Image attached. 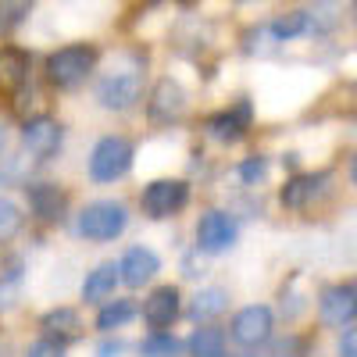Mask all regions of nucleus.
<instances>
[{"mask_svg":"<svg viewBox=\"0 0 357 357\" xmlns=\"http://www.w3.org/2000/svg\"><path fill=\"white\" fill-rule=\"evenodd\" d=\"M143 93V61L118 57V61L97 79V100L104 111H129Z\"/></svg>","mask_w":357,"mask_h":357,"instance_id":"1","label":"nucleus"},{"mask_svg":"<svg viewBox=\"0 0 357 357\" xmlns=\"http://www.w3.org/2000/svg\"><path fill=\"white\" fill-rule=\"evenodd\" d=\"M126 225H129V211H126V204H118V200H93V204H86L75 218V232L89 243H107L114 236H122Z\"/></svg>","mask_w":357,"mask_h":357,"instance_id":"2","label":"nucleus"},{"mask_svg":"<svg viewBox=\"0 0 357 357\" xmlns=\"http://www.w3.org/2000/svg\"><path fill=\"white\" fill-rule=\"evenodd\" d=\"M97 65V50L93 47H61L57 54L47 57V79L57 86V89H75L89 79V72H93Z\"/></svg>","mask_w":357,"mask_h":357,"instance_id":"3","label":"nucleus"},{"mask_svg":"<svg viewBox=\"0 0 357 357\" xmlns=\"http://www.w3.org/2000/svg\"><path fill=\"white\" fill-rule=\"evenodd\" d=\"M132 143L126 136H104L89 154V178L93 183H114L132 168Z\"/></svg>","mask_w":357,"mask_h":357,"instance_id":"4","label":"nucleus"},{"mask_svg":"<svg viewBox=\"0 0 357 357\" xmlns=\"http://www.w3.org/2000/svg\"><path fill=\"white\" fill-rule=\"evenodd\" d=\"M186 200H190V186L183 183V178H154V183L143 190L139 207H143L146 218L161 222V218H172V215L183 211Z\"/></svg>","mask_w":357,"mask_h":357,"instance_id":"5","label":"nucleus"},{"mask_svg":"<svg viewBox=\"0 0 357 357\" xmlns=\"http://www.w3.org/2000/svg\"><path fill=\"white\" fill-rule=\"evenodd\" d=\"M318 321L325 329H343L357 321V282H336L318 296Z\"/></svg>","mask_w":357,"mask_h":357,"instance_id":"6","label":"nucleus"},{"mask_svg":"<svg viewBox=\"0 0 357 357\" xmlns=\"http://www.w3.org/2000/svg\"><path fill=\"white\" fill-rule=\"evenodd\" d=\"M272 333H275V314H272V307H264V304H250L243 311H236L232 329H229L232 343H240L247 350L250 347H264L268 340H272Z\"/></svg>","mask_w":357,"mask_h":357,"instance_id":"7","label":"nucleus"},{"mask_svg":"<svg viewBox=\"0 0 357 357\" xmlns=\"http://www.w3.org/2000/svg\"><path fill=\"white\" fill-rule=\"evenodd\" d=\"M236 222L225 215V211H204L200 222H197V250L204 254H229L236 247Z\"/></svg>","mask_w":357,"mask_h":357,"instance_id":"8","label":"nucleus"},{"mask_svg":"<svg viewBox=\"0 0 357 357\" xmlns=\"http://www.w3.org/2000/svg\"><path fill=\"white\" fill-rule=\"evenodd\" d=\"M61 143H65V126L54 122V118L40 114V118H29V122L22 126V146L40 161L54 158L57 151H61Z\"/></svg>","mask_w":357,"mask_h":357,"instance_id":"9","label":"nucleus"},{"mask_svg":"<svg viewBox=\"0 0 357 357\" xmlns=\"http://www.w3.org/2000/svg\"><path fill=\"white\" fill-rule=\"evenodd\" d=\"M178 311H183V296H178L175 286H158V289L143 301V321L151 325L154 333L168 329V325L178 318Z\"/></svg>","mask_w":357,"mask_h":357,"instance_id":"10","label":"nucleus"},{"mask_svg":"<svg viewBox=\"0 0 357 357\" xmlns=\"http://www.w3.org/2000/svg\"><path fill=\"white\" fill-rule=\"evenodd\" d=\"M146 111H151L154 122H175V118L186 111V89L175 79H161L154 86L151 100H146Z\"/></svg>","mask_w":357,"mask_h":357,"instance_id":"11","label":"nucleus"},{"mask_svg":"<svg viewBox=\"0 0 357 357\" xmlns=\"http://www.w3.org/2000/svg\"><path fill=\"white\" fill-rule=\"evenodd\" d=\"M158 272H161V261H158L154 250H146V247H129L122 264H118V275H122V282L132 286V289L146 286Z\"/></svg>","mask_w":357,"mask_h":357,"instance_id":"12","label":"nucleus"},{"mask_svg":"<svg viewBox=\"0 0 357 357\" xmlns=\"http://www.w3.org/2000/svg\"><path fill=\"white\" fill-rule=\"evenodd\" d=\"M29 204H33V211L43 222H61L65 207H68V197H65L61 186H54V183H36V186H29Z\"/></svg>","mask_w":357,"mask_h":357,"instance_id":"13","label":"nucleus"},{"mask_svg":"<svg viewBox=\"0 0 357 357\" xmlns=\"http://www.w3.org/2000/svg\"><path fill=\"white\" fill-rule=\"evenodd\" d=\"M40 329H43V336H50V340H57V343H72V340L82 336L86 325H82V318H79L75 307H54V311L43 314Z\"/></svg>","mask_w":357,"mask_h":357,"instance_id":"14","label":"nucleus"},{"mask_svg":"<svg viewBox=\"0 0 357 357\" xmlns=\"http://www.w3.org/2000/svg\"><path fill=\"white\" fill-rule=\"evenodd\" d=\"M118 282H122V275H118V264L114 261L97 264L93 272L86 275V282H82V301L86 304H104L107 296H114V286Z\"/></svg>","mask_w":357,"mask_h":357,"instance_id":"15","label":"nucleus"},{"mask_svg":"<svg viewBox=\"0 0 357 357\" xmlns=\"http://www.w3.org/2000/svg\"><path fill=\"white\" fill-rule=\"evenodd\" d=\"M229 311V289L222 286H204L193 293V304H190V314L197 321H215Z\"/></svg>","mask_w":357,"mask_h":357,"instance_id":"16","label":"nucleus"},{"mask_svg":"<svg viewBox=\"0 0 357 357\" xmlns=\"http://www.w3.org/2000/svg\"><path fill=\"white\" fill-rule=\"evenodd\" d=\"M325 183V175H293L289 183L282 186V207H289V211H304V207L311 204V197H318Z\"/></svg>","mask_w":357,"mask_h":357,"instance_id":"17","label":"nucleus"},{"mask_svg":"<svg viewBox=\"0 0 357 357\" xmlns=\"http://www.w3.org/2000/svg\"><path fill=\"white\" fill-rule=\"evenodd\" d=\"M29 79V57L22 50H0V89L15 93Z\"/></svg>","mask_w":357,"mask_h":357,"instance_id":"18","label":"nucleus"},{"mask_svg":"<svg viewBox=\"0 0 357 357\" xmlns=\"http://www.w3.org/2000/svg\"><path fill=\"white\" fill-rule=\"evenodd\" d=\"M343 22V4L340 0H314L307 11V33H333Z\"/></svg>","mask_w":357,"mask_h":357,"instance_id":"19","label":"nucleus"},{"mask_svg":"<svg viewBox=\"0 0 357 357\" xmlns=\"http://www.w3.org/2000/svg\"><path fill=\"white\" fill-rule=\"evenodd\" d=\"M132 318H136V304H132V301H104V307H100V314H97V329H100V333L126 329Z\"/></svg>","mask_w":357,"mask_h":357,"instance_id":"20","label":"nucleus"},{"mask_svg":"<svg viewBox=\"0 0 357 357\" xmlns=\"http://www.w3.org/2000/svg\"><path fill=\"white\" fill-rule=\"evenodd\" d=\"M190 357H225V333L204 325L190 336Z\"/></svg>","mask_w":357,"mask_h":357,"instance_id":"21","label":"nucleus"},{"mask_svg":"<svg viewBox=\"0 0 357 357\" xmlns=\"http://www.w3.org/2000/svg\"><path fill=\"white\" fill-rule=\"evenodd\" d=\"M207 129H211V136L222 139V143H236L243 136V129H247V118H243V111L240 114H236V111H222V114H215L211 122H207Z\"/></svg>","mask_w":357,"mask_h":357,"instance_id":"22","label":"nucleus"},{"mask_svg":"<svg viewBox=\"0 0 357 357\" xmlns=\"http://www.w3.org/2000/svg\"><path fill=\"white\" fill-rule=\"evenodd\" d=\"M22 225H25L22 207L0 197V243H4V240H11V236H18V232H22Z\"/></svg>","mask_w":357,"mask_h":357,"instance_id":"23","label":"nucleus"},{"mask_svg":"<svg viewBox=\"0 0 357 357\" xmlns=\"http://www.w3.org/2000/svg\"><path fill=\"white\" fill-rule=\"evenodd\" d=\"M272 29L279 33V40H282V43H286V40H293V36H301V33H307V11H289V15L275 18V22H272Z\"/></svg>","mask_w":357,"mask_h":357,"instance_id":"24","label":"nucleus"},{"mask_svg":"<svg viewBox=\"0 0 357 357\" xmlns=\"http://www.w3.org/2000/svg\"><path fill=\"white\" fill-rule=\"evenodd\" d=\"M139 354H143V357H175V354H178V343L161 329V333H154V336H146V340H143Z\"/></svg>","mask_w":357,"mask_h":357,"instance_id":"25","label":"nucleus"},{"mask_svg":"<svg viewBox=\"0 0 357 357\" xmlns=\"http://www.w3.org/2000/svg\"><path fill=\"white\" fill-rule=\"evenodd\" d=\"M279 43L282 40H279V33H275L272 25H261V29H254V33L247 36V50L250 54H272Z\"/></svg>","mask_w":357,"mask_h":357,"instance_id":"26","label":"nucleus"},{"mask_svg":"<svg viewBox=\"0 0 357 357\" xmlns=\"http://www.w3.org/2000/svg\"><path fill=\"white\" fill-rule=\"evenodd\" d=\"M29 4H33V0H0V33L15 29L29 15Z\"/></svg>","mask_w":357,"mask_h":357,"instance_id":"27","label":"nucleus"},{"mask_svg":"<svg viewBox=\"0 0 357 357\" xmlns=\"http://www.w3.org/2000/svg\"><path fill=\"white\" fill-rule=\"evenodd\" d=\"M264 172H268V161L261 158V154H254V158H247L243 165H240V178L247 186H257L261 178H264Z\"/></svg>","mask_w":357,"mask_h":357,"instance_id":"28","label":"nucleus"},{"mask_svg":"<svg viewBox=\"0 0 357 357\" xmlns=\"http://www.w3.org/2000/svg\"><path fill=\"white\" fill-rule=\"evenodd\" d=\"M268 357H304V340L301 336H286V340H275L272 343V354Z\"/></svg>","mask_w":357,"mask_h":357,"instance_id":"29","label":"nucleus"},{"mask_svg":"<svg viewBox=\"0 0 357 357\" xmlns=\"http://www.w3.org/2000/svg\"><path fill=\"white\" fill-rule=\"evenodd\" d=\"M25 357H65V343H57V340L43 336V340H36L33 347L25 350Z\"/></svg>","mask_w":357,"mask_h":357,"instance_id":"30","label":"nucleus"},{"mask_svg":"<svg viewBox=\"0 0 357 357\" xmlns=\"http://www.w3.org/2000/svg\"><path fill=\"white\" fill-rule=\"evenodd\" d=\"M340 357H357V325H343V336H340V347H336Z\"/></svg>","mask_w":357,"mask_h":357,"instance_id":"31","label":"nucleus"},{"mask_svg":"<svg viewBox=\"0 0 357 357\" xmlns=\"http://www.w3.org/2000/svg\"><path fill=\"white\" fill-rule=\"evenodd\" d=\"M11 301H15V282L0 279V307H11Z\"/></svg>","mask_w":357,"mask_h":357,"instance_id":"32","label":"nucleus"},{"mask_svg":"<svg viewBox=\"0 0 357 357\" xmlns=\"http://www.w3.org/2000/svg\"><path fill=\"white\" fill-rule=\"evenodd\" d=\"M100 357H118V343H114V347H104V350H100Z\"/></svg>","mask_w":357,"mask_h":357,"instance_id":"33","label":"nucleus"},{"mask_svg":"<svg viewBox=\"0 0 357 357\" xmlns=\"http://www.w3.org/2000/svg\"><path fill=\"white\" fill-rule=\"evenodd\" d=\"M350 183L357 186V158H354V165H350Z\"/></svg>","mask_w":357,"mask_h":357,"instance_id":"34","label":"nucleus"},{"mask_svg":"<svg viewBox=\"0 0 357 357\" xmlns=\"http://www.w3.org/2000/svg\"><path fill=\"white\" fill-rule=\"evenodd\" d=\"M4 143H8V136H4V129H0V154H4Z\"/></svg>","mask_w":357,"mask_h":357,"instance_id":"35","label":"nucleus"},{"mask_svg":"<svg viewBox=\"0 0 357 357\" xmlns=\"http://www.w3.org/2000/svg\"><path fill=\"white\" fill-rule=\"evenodd\" d=\"M354 22H357V4H354Z\"/></svg>","mask_w":357,"mask_h":357,"instance_id":"36","label":"nucleus"},{"mask_svg":"<svg viewBox=\"0 0 357 357\" xmlns=\"http://www.w3.org/2000/svg\"><path fill=\"white\" fill-rule=\"evenodd\" d=\"M240 357H254V354H240Z\"/></svg>","mask_w":357,"mask_h":357,"instance_id":"37","label":"nucleus"}]
</instances>
